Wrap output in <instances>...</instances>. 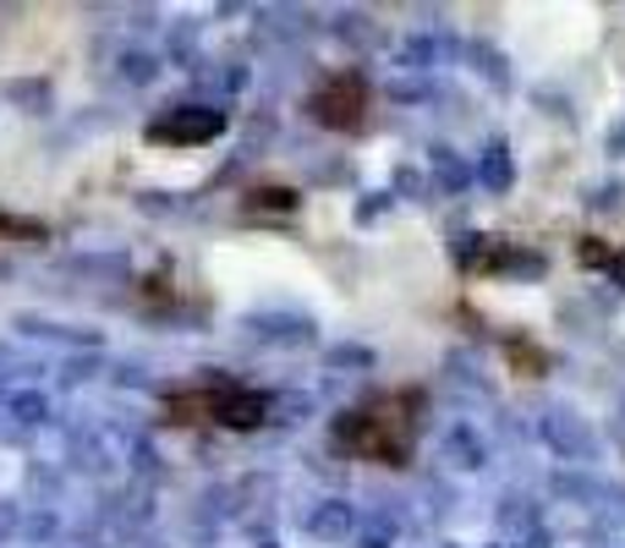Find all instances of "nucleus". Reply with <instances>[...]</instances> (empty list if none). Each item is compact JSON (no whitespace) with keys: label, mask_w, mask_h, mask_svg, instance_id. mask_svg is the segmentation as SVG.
I'll return each mask as SVG.
<instances>
[{"label":"nucleus","mask_w":625,"mask_h":548,"mask_svg":"<svg viewBox=\"0 0 625 548\" xmlns=\"http://www.w3.org/2000/svg\"><path fill=\"white\" fill-rule=\"evenodd\" d=\"M505 357L521 368V379H538V373L549 368V357H543L538 346H527V340H510V346H505Z\"/></svg>","instance_id":"0eeeda50"},{"label":"nucleus","mask_w":625,"mask_h":548,"mask_svg":"<svg viewBox=\"0 0 625 548\" xmlns=\"http://www.w3.org/2000/svg\"><path fill=\"white\" fill-rule=\"evenodd\" d=\"M417 422H423V390H390L346 411L335 422V444L357 461L406 466L417 450Z\"/></svg>","instance_id":"f257e3e1"},{"label":"nucleus","mask_w":625,"mask_h":548,"mask_svg":"<svg viewBox=\"0 0 625 548\" xmlns=\"http://www.w3.org/2000/svg\"><path fill=\"white\" fill-rule=\"evenodd\" d=\"M0 236H17V242H22V236H44V225H33V220H6V214H0Z\"/></svg>","instance_id":"6e6552de"},{"label":"nucleus","mask_w":625,"mask_h":548,"mask_svg":"<svg viewBox=\"0 0 625 548\" xmlns=\"http://www.w3.org/2000/svg\"><path fill=\"white\" fill-rule=\"evenodd\" d=\"M308 116L329 133H362L373 116V88L362 72H329L308 94Z\"/></svg>","instance_id":"7ed1b4c3"},{"label":"nucleus","mask_w":625,"mask_h":548,"mask_svg":"<svg viewBox=\"0 0 625 548\" xmlns=\"http://www.w3.org/2000/svg\"><path fill=\"white\" fill-rule=\"evenodd\" d=\"M225 133L214 110H170L165 122H149V143H209Z\"/></svg>","instance_id":"20e7f679"},{"label":"nucleus","mask_w":625,"mask_h":548,"mask_svg":"<svg viewBox=\"0 0 625 548\" xmlns=\"http://www.w3.org/2000/svg\"><path fill=\"white\" fill-rule=\"evenodd\" d=\"M269 417V401L258 390H242V384H198V390H170L165 396V422L176 428H231V433H253L258 422Z\"/></svg>","instance_id":"f03ea898"},{"label":"nucleus","mask_w":625,"mask_h":548,"mask_svg":"<svg viewBox=\"0 0 625 548\" xmlns=\"http://www.w3.org/2000/svg\"><path fill=\"white\" fill-rule=\"evenodd\" d=\"M242 214L247 220H286V214H297V192L292 187H258V192H247V203H242Z\"/></svg>","instance_id":"39448f33"},{"label":"nucleus","mask_w":625,"mask_h":548,"mask_svg":"<svg viewBox=\"0 0 625 548\" xmlns=\"http://www.w3.org/2000/svg\"><path fill=\"white\" fill-rule=\"evenodd\" d=\"M576 259H582V264H593V270H615L625 280V259L610 247V242H604V236H582V242H576Z\"/></svg>","instance_id":"423d86ee"}]
</instances>
